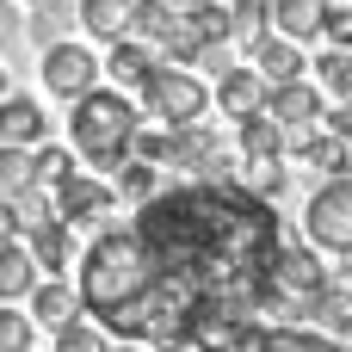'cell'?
Returning a JSON list of instances; mask_svg holds the SVG:
<instances>
[{
  "instance_id": "d4e9b609",
  "label": "cell",
  "mask_w": 352,
  "mask_h": 352,
  "mask_svg": "<svg viewBox=\"0 0 352 352\" xmlns=\"http://www.w3.org/2000/svg\"><path fill=\"white\" fill-rule=\"evenodd\" d=\"M25 192H37L31 148H6V142H0V198H6V204H19Z\"/></svg>"
},
{
  "instance_id": "7a4b0ae2",
  "label": "cell",
  "mask_w": 352,
  "mask_h": 352,
  "mask_svg": "<svg viewBox=\"0 0 352 352\" xmlns=\"http://www.w3.org/2000/svg\"><path fill=\"white\" fill-rule=\"evenodd\" d=\"M74 291H80V309L99 316V328L118 322L124 309L148 303V291H155V260H148L142 235H136V229H99V235L87 241V254H80V266H74Z\"/></svg>"
},
{
  "instance_id": "d6986e66",
  "label": "cell",
  "mask_w": 352,
  "mask_h": 352,
  "mask_svg": "<svg viewBox=\"0 0 352 352\" xmlns=\"http://www.w3.org/2000/svg\"><path fill=\"white\" fill-rule=\"evenodd\" d=\"M155 62H161V56H155V43H142V37H118V43H111V56H105V74H111L118 87H142Z\"/></svg>"
},
{
  "instance_id": "6da1fadb",
  "label": "cell",
  "mask_w": 352,
  "mask_h": 352,
  "mask_svg": "<svg viewBox=\"0 0 352 352\" xmlns=\"http://www.w3.org/2000/svg\"><path fill=\"white\" fill-rule=\"evenodd\" d=\"M130 229L155 260V291L148 303L105 322V334L155 340L161 352L186 346L192 322L204 316H254L266 266L285 241V217L272 210V198H254L235 173H204L155 192L148 204H136Z\"/></svg>"
},
{
  "instance_id": "ac0fdd59",
  "label": "cell",
  "mask_w": 352,
  "mask_h": 352,
  "mask_svg": "<svg viewBox=\"0 0 352 352\" xmlns=\"http://www.w3.org/2000/svg\"><path fill=\"white\" fill-rule=\"evenodd\" d=\"M309 322H316V334H328V340L352 346V285H334V278H328V291L316 297Z\"/></svg>"
},
{
  "instance_id": "8fae6325",
  "label": "cell",
  "mask_w": 352,
  "mask_h": 352,
  "mask_svg": "<svg viewBox=\"0 0 352 352\" xmlns=\"http://www.w3.org/2000/svg\"><path fill=\"white\" fill-rule=\"evenodd\" d=\"M0 142H6V148H37V142H50L43 105L25 99V93H6V99H0Z\"/></svg>"
},
{
  "instance_id": "7c38bea8",
  "label": "cell",
  "mask_w": 352,
  "mask_h": 352,
  "mask_svg": "<svg viewBox=\"0 0 352 352\" xmlns=\"http://www.w3.org/2000/svg\"><path fill=\"white\" fill-rule=\"evenodd\" d=\"M235 142H241V155L248 161H285V148H291V130L260 105V111H248V118H235Z\"/></svg>"
},
{
  "instance_id": "836d02e7",
  "label": "cell",
  "mask_w": 352,
  "mask_h": 352,
  "mask_svg": "<svg viewBox=\"0 0 352 352\" xmlns=\"http://www.w3.org/2000/svg\"><path fill=\"white\" fill-rule=\"evenodd\" d=\"M105 352H142V340H118V346H105Z\"/></svg>"
},
{
  "instance_id": "7402d4cb",
  "label": "cell",
  "mask_w": 352,
  "mask_h": 352,
  "mask_svg": "<svg viewBox=\"0 0 352 352\" xmlns=\"http://www.w3.org/2000/svg\"><path fill=\"white\" fill-rule=\"evenodd\" d=\"M322 19H328V0H272V31H285L297 43L322 37Z\"/></svg>"
},
{
  "instance_id": "4fadbf2b",
  "label": "cell",
  "mask_w": 352,
  "mask_h": 352,
  "mask_svg": "<svg viewBox=\"0 0 352 352\" xmlns=\"http://www.w3.org/2000/svg\"><path fill=\"white\" fill-rule=\"evenodd\" d=\"M25 248H31L37 272L62 278V272H68V260H74V229H68L62 217H43V223H31V229H25Z\"/></svg>"
},
{
  "instance_id": "f546056e",
  "label": "cell",
  "mask_w": 352,
  "mask_h": 352,
  "mask_svg": "<svg viewBox=\"0 0 352 352\" xmlns=\"http://www.w3.org/2000/svg\"><path fill=\"white\" fill-rule=\"evenodd\" d=\"M235 179H241L254 198H278V192H285V167H278V161H241Z\"/></svg>"
},
{
  "instance_id": "74e56055",
  "label": "cell",
  "mask_w": 352,
  "mask_h": 352,
  "mask_svg": "<svg viewBox=\"0 0 352 352\" xmlns=\"http://www.w3.org/2000/svg\"><path fill=\"white\" fill-rule=\"evenodd\" d=\"M167 352H192V346H167Z\"/></svg>"
},
{
  "instance_id": "30bf717a",
  "label": "cell",
  "mask_w": 352,
  "mask_h": 352,
  "mask_svg": "<svg viewBox=\"0 0 352 352\" xmlns=\"http://www.w3.org/2000/svg\"><path fill=\"white\" fill-rule=\"evenodd\" d=\"M266 111H272L285 130H316V124H322V87H309V80H278V87H266Z\"/></svg>"
},
{
  "instance_id": "f1b7e54d",
  "label": "cell",
  "mask_w": 352,
  "mask_h": 352,
  "mask_svg": "<svg viewBox=\"0 0 352 352\" xmlns=\"http://www.w3.org/2000/svg\"><path fill=\"white\" fill-rule=\"evenodd\" d=\"M316 68V80L334 93V99H352V50H328L322 62H309Z\"/></svg>"
},
{
  "instance_id": "d6a6232c",
  "label": "cell",
  "mask_w": 352,
  "mask_h": 352,
  "mask_svg": "<svg viewBox=\"0 0 352 352\" xmlns=\"http://www.w3.org/2000/svg\"><path fill=\"white\" fill-rule=\"evenodd\" d=\"M25 235V223H19V204H6L0 198V241H19Z\"/></svg>"
},
{
  "instance_id": "44dd1931",
  "label": "cell",
  "mask_w": 352,
  "mask_h": 352,
  "mask_svg": "<svg viewBox=\"0 0 352 352\" xmlns=\"http://www.w3.org/2000/svg\"><path fill=\"white\" fill-rule=\"evenodd\" d=\"M37 278H43V272H37L31 248H25V241H0V303L31 297V285H37Z\"/></svg>"
},
{
  "instance_id": "52a82bcc",
  "label": "cell",
  "mask_w": 352,
  "mask_h": 352,
  "mask_svg": "<svg viewBox=\"0 0 352 352\" xmlns=\"http://www.w3.org/2000/svg\"><path fill=\"white\" fill-rule=\"evenodd\" d=\"M37 74H43V87L56 93V99H80V93H93L99 87V56L87 50V43H43V62H37Z\"/></svg>"
},
{
  "instance_id": "5b68a950",
  "label": "cell",
  "mask_w": 352,
  "mask_h": 352,
  "mask_svg": "<svg viewBox=\"0 0 352 352\" xmlns=\"http://www.w3.org/2000/svg\"><path fill=\"white\" fill-rule=\"evenodd\" d=\"M136 93H142V111H148L161 130H173V124H204V111H210V87H204L192 68H179V62H155Z\"/></svg>"
},
{
  "instance_id": "9a60e30c",
  "label": "cell",
  "mask_w": 352,
  "mask_h": 352,
  "mask_svg": "<svg viewBox=\"0 0 352 352\" xmlns=\"http://www.w3.org/2000/svg\"><path fill=\"white\" fill-rule=\"evenodd\" d=\"M74 19H80V31H87V37L118 43V37H130V31H136V0H80V6H74Z\"/></svg>"
},
{
  "instance_id": "4dcf8cb0",
  "label": "cell",
  "mask_w": 352,
  "mask_h": 352,
  "mask_svg": "<svg viewBox=\"0 0 352 352\" xmlns=\"http://www.w3.org/2000/svg\"><path fill=\"white\" fill-rule=\"evenodd\" d=\"M56 352H105V328L74 316L68 328H56Z\"/></svg>"
},
{
  "instance_id": "83f0119b",
  "label": "cell",
  "mask_w": 352,
  "mask_h": 352,
  "mask_svg": "<svg viewBox=\"0 0 352 352\" xmlns=\"http://www.w3.org/2000/svg\"><path fill=\"white\" fill-rule=\"evenodd\" d=\"M37 340V322H31V309H12V303H0V352H31Z\"/></svg>"
},
{
  "instance_id": "d590c367",
  "label": "cell",
  "mask_w": 352,
  "mask_h": 352,
  "mask_svg": "<svg viewBox=\"0 0 352 352\" xmlns=\"http://www.w3.org/2000/svg\"><path fill=\"white\" fill-rule=\"evenodd\" d=\"M167 6H179V12H186V6H198V0H167Z\"/></svg>"
},
{
  "instance_id": "1f68e13d",
  "label": "cell",
  "mask_w": 352,
  "mask_h": 352,
  "mask_svg": "<svg viewBox=\"0 0 352 352\" xmlns=\"http://www.w3.org/2000/svg\"><path fill=\"white\" fill-rule=\"evenodd\" d=\"M322 130H334L340 142H352V99H334V111H322Z\"/></svg>"
},
{
  "instance_id": "603a6c76",
  "label": "cell",
  "mask_w": 352,
  "mask_h": 352,
  "mask_svg": "<svg viewBox=\"0 0 352 352\" xmlns=\"http://www.w3.org/2000/svg\"><path fill=\"white\" fill-rule=\"evenodd\" d=\"M111 192H118V204H130V210H136V204H148V198L161 192V167L130 155V161L118 167V186H111Z\"/></svg>"
},
{
  "instance_id": "4316f807",
  "label": "cell",
  "mask_w": 352,
  "mask_h": 352,
  "mask_svg": "<svg viewBox=\"0 0 352 352\" xmlns=\"http://www.w3.org/2000/svg\"><path fill=\"white\" fill-rule=\"evenodd\" d=\"M186 25H192L198 43H229V6H223V0H198V6H186Z\"/></svg>"
},
{
  "instance_id": "f35d334b",
  "label": "cell",
  "mask_w": 352,
  "mask_h": 352,
  "mask_svg": "<svg viewBox=\"0 0 352 352\" xmlns=\"http://www.w3.org/2000/svg\"><path fill=\"white\" fill-rule=\"evenodd\" d=\"M31 6H37V0H31Z\"/></svg>"
},
{
  "instance_id": "3957f363",
  "label": "cell",
  "mask_w": 352,
  "mask_h": 352,
  "mask_svg": "<svg viewBox=\"0 0 352 352\" xmlns=\"http://www.w3.org/2000/svg\"><path fill=\"white\" fill-rule=\"evenodd\" d=\"M136 130H142V118H136V105H130L118 87H93V93H80V99H74L68 136H74V155H80L87 167L118 173V167L130 161Z\"/></svg>"
},
{
  "instance_id": "ffe728a7",
  "label": "cell",
  "mask_w": 352,
  "mask_h": 352,
  "mask_svg": "<svg viewBox=\"0 0 352 352\" xmlns=\"http://www.w3.org/2000/svg\"><path fill=\"white\" fill-rule=\"evenodd\" d=\"M217 161V136L204 130V124H173L167 130V167H210Z\"/></svg>"
},
{
  "instance_id": "5bb4252c",
  "label": "cell",
  "mask_w": 352,
  "mask_h": 352,
  "mask_svg": "<svg viewBox=\"0 0 352 352\" xmlns=\"http://www.w3.org/2000/svg\"><path fill=\"white\" fill-rule=\"evenodd\" d=\"M25 303H31V322H37V328H50V334H56V328H68V322L80 316V291H74V285H62V278H37Z\"/></svg>"
},
{
  "instance_id": "cb8c5ba5",
  "label": "cell",
  "mask_w": 352,
  "mask_h": 352,
  "mask_svg": "<svg viewBox=\"0 0 352 352\" xmlns=\"http://www.w3.org/2000/svg\"><path fill=\"white\" fill-rule=\"evenodd\" d=\"M272 31V0H229V37L235 43H260Z\"/></svg>"
},
{
  "instance_id": "8992f818",
  "label": "cell",
  "mask_w": 352,
  "mask_h": 352,
  "mask_svg": "<svg viewBox=\"0 0 352 352\" xmlns=\"http://www.w3.org/2000/svg\"><path fill=\"white\" fill-rule=\"evenodd\" d=\"M303 229L316 248H334L352 254V173H334L309 192V210H303Z\"/></svg>"
},
{
  "instance_id": "277c9868",
  "label": "cell",
  "mask_w": 352,
  "mask_h": 352,
  "mask_svg": "<svg viewBox=\"0 0 352 352\" xmlns=\"http://www.w3.org/2000/svg\"><path fill=\"white\" fill-rule=\"evenodd\" d=\"M328 291V266L316 260V241H297L285 229L272 266H266V285H260V309L254 316H272V322H309L316 297Z\"/></svg>"
},
{
  "instance_id": "8d00e7d4",
  "label": "cell",
  "mask_w": 352,
  "mask_h": 352,
  "mask_svg": "<svg viewBox=\"0 0 352 352\" xmlns=\"http://www.w3.org/2000/svg\"><path fill=\"white\" fill-rule=\"evenodd\" d=\"M0 99H6V68H0Z\"/></svg>"
},
{
  "instance_id": "e575fe53",
  "label": "cell",
  "mask_w": 352,
  "mask_h": 352,
  "mask_svg": "<svg viewBox=\"0 0 352 352\" xmlns=\"http://www.w3.org/2000/svg\"><path fill=\"white\" fill-rule=\"evenodd\" d=\"M340 260H346V266H340V285H352V254H340Z\"/></svg>"
},
{
  "instance_id": "ba28073f",
  "label": "cell",
  "mask_w": 352,
  "mask_h": 352,
  "mask_svg": "<svg viewBox=\"0 0 352 352\" xmlns=\"http://www.w3.org/2000/svg\"><path fill=\"white\" fill-rule=\"evenodd\" d=\"M111 204H118V192H111L99 173H80V167H74V173H68V179L50 192V210H56L68 229H74V223H99Z\"/></svg>"
},
{
  "instance_id": "484cf974",
  "label": "cell",
  "mask_w": 352,
  "mask_h": 352,
  "mask_svg": "<svg viewBox=\"0 0 352 352\" xmlns=\"http://www.w3.org/2000/svg\"><path fill=\"white\" fill-rule=\"evenodd\" d=\"M31 173H37V192H56V186L74 173V155L56 148V142H37V148H31Z\"/></svg>"
},
{
  "instance_id": "e0dca14e",
  "label": "cell",
  "mask_w": 352,
  "mask_h": 352,
  "mask_svg": "<svg viewBox=\"0 0 352 352\" xmlns=\"http://www.w3.org/2000/svg\"><path fill=\"white\" fill-rule=\"evenodd\" d=\"M254 352H352L340 340H328V334H316V328H291V322H260V340Z\"/></svg>"
},
{
  "instance_id": "2e32d148",
  "label": "cell",
  "mask_w": 352,
  "mask_h": 352,
  "mask_svg": "<svg viewBox=\"0 0 352 352\" xmlns=\"http://www.w3.org/2000/svg\"><path fill=\"white\" fill-rule=\"evenodd\" d=\"M210 99L223 105V118H248V111L266 105V80L254 68H229V74H217V93Z\"/></svg>"
},
{
  "instance_id": "9c48e42d",
  "label": "cell",
  "mask_w": 352,
  "mask_h": 352,
  "mask_svg": "<svg viewBox=\"0 0 352 352\" xmlns=\"http://www.w3.org/2000/svg\"><path fill=\"white\" fill-rule=\"evenodd\" d=\"M248 68L266 80V87H278V80H303V43L297 37H285V31H266L260 43H248Z\"/></svg>"
}]
</instances>
